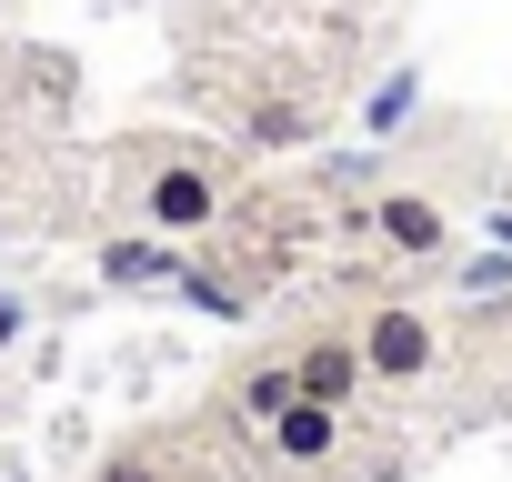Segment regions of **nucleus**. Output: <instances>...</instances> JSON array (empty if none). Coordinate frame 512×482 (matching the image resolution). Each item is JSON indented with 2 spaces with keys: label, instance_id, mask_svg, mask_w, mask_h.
Listing matches in <instances>:
<instances>
[{
  "label": "nucleus",
  "instance_id": "obj_3",
  "mask_svg": "<svg viewBox=\"0 0 512 482\" xmlns=\"http://www.w3.org/2000/svg\"><path fill=\"white\" fill-rule=\"evenodd\" d=\"M302 402V372H292V352H241L231 372H221V392H211V412H231L251 442H262L282 412Z\"/></svg>",
  "mask_w": 512,
  "mask_h": 482
},
{
  "label": "nucleus",
  "instance_id": "obj_9",
  "mask_svg": "<svg viewBox=\"0 0 512 482\" xmlns=\"http://www.w3.org/2000/svg\"><path fill=\"white\" fill-rule=\"evenodd\" d=\"M412 91H422V81H412V71H392V81L372 91V121H402V111H412Z\"/></svg>",
  "mask_w": 512,
  "mask_h": 482
},
{
  "label": "nucleus",
  "instance_id": "obj_4",
  "mask_svg": "<svg viewBox=\"0 0 512 482\" xmlns=\"http://www.w3.org/2000/svg\"><path fill=\"white\" fill-rule=\"evenodd\" d=\"M292 372H302V402H342V412H352V402H362V382H372V372H362V332H352V322L302 332V342H292Z\"/></svg>",
  "mask_w": 512,
  "mask_h": 482
},
{
  "label": "nucleus",
  "instance_id": "obj_8",
  "mask_svg": "<svg viewBox=\"0 0 512 482\" xmlns=\"http://www.w3.org/2000/svg\"><path fill=\"white\" fill-rule=\"evenodd\" d=\"M91 482H191V462H181L171 442H151V432H141V442H111V452L91 462Z\"/></svg>",
  "mask_w": 512,
  "mask_h": 482
},
{
  "label": "nucleus",
  "instance_id": "obj_2",
  "mask_svg": "<svg viewBox=\"0 0 512 482\" xmlns=\"http://www.w3.org/2000/svg\"><path fill=\"white\" fill-rule=\"evenodd\" d=\"M352 332H362V372H372V382H392V392L432 382V362H442V322H432V312H412V302H372Z\"/></svg>",
  "mask_w": 512,
  "mask_h": 482
},
{
  "label": "nucleus",
  "instance_id": "obj_6",
  "mask_svg": "<svg viewBox=\"0 0 512 482\" xmlns=\"http://www.w3.org/2000/svg\"><path fill=\"white\" fill-rule=\"evenodd\" d=\"M372 231L392 241L402 262H442V252H452V211H442L432 191H382V201H372Z\"/></svg>",
  "mask_w": 512,
  "mask_h": 482
},
{
  "label": "nucleus",
  "instance_id": "obj_7",
  "mask_svg": "<svg viewBox=\"0 0 512 482\" xmlns=\"http://www.w3.org/2000/svg\"><path fill=\"white\" fill-rule=\"evenodd\" d=\"M101 282L111 292H171L181 282V252L161 231H121V241H101Z\"/></svg>",
  "mask_w": 512,
  "mask_h": 482
},
{
  "label": "nucleus",
  "instance_id": "obj_1",
  "mask_svg": "<svg viewBox=\"0 0 512 482\" xmlns=\"http://www.w3.org/2000/svg\"><path fill=\"white\" fill-rule=\"evenodd\" d=\"M131 191H141V221L161 241H201L231 211V161L221 151H191V141H151L141 171H131Z\"/></svg>",
  "mask_w": 512,
  "mask_h": 482
},
{
  "label": "nucleus",
  "instance_id": "obj_5",
  "mask_svg": "<svg viewBox=\"0 0 512 482\" xmlns=\"http://www.w3.org/2000/svg\"><path fill=\"white\" fill-rule=\"evenodd\" d=\"M342 432H352V412H342V402H292V412L262 432V452H272L282 472H322V462L342 452Z\"/></svg>",
  "mask_w": 512,
  "mask_h": 482
}]
</instances>
